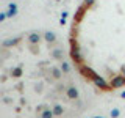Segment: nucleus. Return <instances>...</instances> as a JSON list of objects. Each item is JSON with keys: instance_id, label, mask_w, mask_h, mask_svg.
I'll use <instances>...</instances> for the list:
<instances>
[{"instance_id": "f257e3e1", "label": "nucleus", "mask_w": 125, "mask_h": 118, "mask_svg": "<svg viewBox=\"0 0 125 118\" xmlns=\"http://www.w3.org/2000/svg\"><path fill=\"white\" fill-rule=\"evenodd\" d=\"M125 84V76H116L114 79L111 80V85L113 87H120Z\"/></svg>"}]
</instances>
